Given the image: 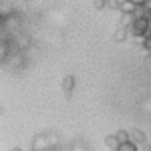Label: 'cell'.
Returning <instances> with one entry per match:
<instances>
[{"instance_id": "obj_2", "label": "cell", "mask_w": 151, "mask_h": 151, "mask_svg": "<svg viewBox=\"0 0 151 151\" xmlns=\"http://www.w3.org/2000/svg\"><path fill=\"white\" fill-rule=\"evenodd\" d=\"M50 149V141H48L47 133H38L30 141V151H47Z\"/></svg>"}, {"instance_id": "obj_14", "label": "cell", "mask_w": 151, "mask_h": 151, "mask_svg": "<svg viewBox=\"0 0 151 151\" xmlns=\"http://www.w3.org/2000/svg\"><path fill=\"white\" fill-rule=\"evenodd\" d=\"M93 4H95V8H97V10H101V8L107 6V0H93Z\"/></svg>"}, {"instance_id": "obj_1", "label": "cell", "mask_w": 151, "mask_h": 151, "mask_svg": "<svg viewBox=\"0 0 151 151\" xmlns=\"http://www.w3.org/2000/svg\"><path fill=\"white\" fill-rule=\"evenodd\" d=\"M147 28H149V20L147 18H135L133 24L129 26V36H133V38H143L145 32H147Z\"/></svg>"}, {"instance_id": "obj_19", "label": "cell", "mask_w": 151, "mask_h": 151, "mask_svg": "<svg viewBox=\"0 0 151 151\" xmlns=\"http://www.w3.org/2000/svg\"><path fill=\"white\" fill-rule=\"evenodd\" d=\"M60 151H73V149H70V145H69V147H60Z\"/></svg>"}, {"instance_id": "obj_4", "label": "cell", "mask_w": 151, "mask_h": 151, "mask_svg": "<svg viewBox=\"0 0 151 151\" xmlns=\"http://www.w3.org/2000/svg\"><path fill=\"white\" fill-rule=\"evenodd\" d=\"M129 133H131V141H133V143H137L139 147L143 145V143H147V137H145V133H143L141 129H131Z\"/></svg>"}, {"instance_id": "obj_12", "label": "cell", "mask_w": 151, "mask_h": 151, "mask_svg": "<svg viewBox=\"0 0 151 151\" xmlns=\"http://www.w3.org/2000/svg\"><path fill=\"white\" fill-rule=\"evenodd\" d=\"M70 149L73 151H89V147H87L85 143H81V141H75V143L70 145Z\"/></svg>"}, {"instance_id": "obj_6", "label": "cell", "mask_w": 151, "mask_h": 151, "mask_svg": "<svg viewBox=\"0 0 151 151\" xmlns=\"http://www.w3.org/2000/svg\"><path fill=\"white\" fill-rule=\"evenodd\" d=\"M105 145L109 147V151H115V149L121 147V141L117 139V135H107L105 137Z\"/></svg>"}, {"instance_id": "obj_3", "label": "cell", "mask_w": 151, "mask_h": 151, "mask_svg": "<svg viewBox=\"0 0 151 151\" xmlns=\"http://www.w3.org/2000/svg\"><path fill=\"white\" fill-rule=\"evenodd\" d=\"M73 91H75V77H73V75H67V77L63 79V93L67 95V97H70Z\"/></svg>"}, {"instance_id": "obj_5", "label": "cell", "mask_w": 151, "mask_h": 151, "mask_svg": "<svg viewBox=\"0 0 151 151\" xmlns=\"http://www.w3.org/2000/svg\"><path fill=\"white\" fill-rule=\"evenodd\" d=\"M137 10V4L133 0H121V10L119 12H125V14H133Z\"/></svg>"}, {"instance_id": "obj_22", "label": "cell", "mask_w": 151, "mask_h": 151, "mask_svg": "<svg viewBox=\"0 0 151 151\" xmlns=\"http://www.w3.org/2000/svg\"><path fill=\"white\" fill-rule=\"evenodd\" d=\"M145 2H149V4H151V0H145Z\"/></svg>"}, {"instance_id": "obj_23", "label": "cell", "mask_w": 151, "mask_h": 151, "mask_svg": "<svg viewBox=\"0 0 151 151\" xmlns=\"http://www.w3.org/2000/svg\"><path fill=\"white\" fill-rule=\"evenodd\" d=\"M115 151H119V149H115Z\"/></svg>"}, {"instance_id": "obj_15", "label": "cell", "mask_w": 151, "mask_h": 151, "mask_svg": "<svg viewBox=\"0 0 151 151\" xmlns=\"http://www.w3.org/2000/svg\"><path fill=\"white\" fill-rule=\"evenodd\" d=\"M143 48L145 50H151V38H143Z\"/></svg>"}, {"instance_id": "obj_11", "label": "cell", "mask_w": 151, "mask_h": 151, "mask_svg": "<svg viewBox=\"0 0 151 151\" xmlns=\"http://www.w3.org/2000/svg\"><path fill=\"white\" fill-rule=\"evenodd\" d=\"M119 151H139V145L133 143V141H127V143H121Z\"/></svg>"}, {"instance_id": "obj_13", "label": "cell", "mask_w": 151, "mask_h": 151, "mask_svg": "<svg viewBox=\"0 0 151 151\" xmlns=\"http://www.w3.org/2000/svg\"><path fill=\"white\" fill-rule=\"evenodd\" d=\"M107 8H111V10H121V0H107Z\"/></svg>"}, {"instance_id": "obj_10", "label": "cell", "mask_w": 151, "mask_h": 151, "mask_svg": "<svg viewBox=\"0 0 151 151\" xmlns=\"http://www.w3.org/2000/svg\"><path fill=\"white\" fill-rule=\"evenodd\" d=\"M115 135H117V139L121 141V143H127V141H131V133H129V131H125V129H119Z\"/></svg>"}, {"instance_id": "obj_16", "label": "cell", "mask_w": 151, "mask_h": 151, "mask_svg": "<svg viewBox=\"0 0 151 151\" xmlns=\"http://www.w3.org/2000/svg\"><path fill=\"white\" fill-rule=\"evenodd\" d=\"M139 149H141V151H151V145H149V143H143Z\"/></svg>"}, {"instance_id": "obj_17", "label": "cell", "mask_w": 151, "mask_h": 151, "mask_svg": "<svg viewBox=\"0 0 151 151\" xmlns=\"http://www.w3.org/2000/svg\"><path fill=\"white\" fill-rule=\"evenodd\" d=\"M143 38H151V22H149V28H147V32H145Z\"/></svg>"}, {"instance_id": "obj_8", "label": "cell", "mask_w": 151, "mask_h": 151, "mask_svg": "<svg viewBox=\"0 0 151 151\" xmlns=\"http://www.w3.org/2000/svg\"><path fill=\"white\" fill-rule=\"evenodd\" d=\"M133 20H135V14H125V12H121V18H119V26H125V28H129V26L133 24Z\"/></svg>"}, {"instance_id": "obj_9", "label": "cell", "mask_w": 151, "mask_h": 151, "mask_svg": "<svg viewBox=\"0 0 151 151\" xmlns=\"http://www.w3.org/2000/svg\"><path fill=\"white\" fill-rule=\"evenodd\" d=\"M48 135V141H50V147H57V149H60V137H58V133H47Z\"/></svg>"}, {"instance_id": "obj_18", "label": "cell", "mask_w": 151, "mask_h": 151, "mask_svg": "<svg viewBox=\"0 0 151 151\" xmlns=\"http://www.w3.org/2000/svg\"><path fill=\"white\" fill-rule=\"evenodd\" d=\"M133 2H135L137 6H143V4H145V0H133Z\"/></svg>"}, {"instance_id": "obj_7", "label": "cell", "mask_w": 151, "mask_h": 151, "mask_svg": "<svg viewBox=\"0 0 151 151\" xmlns=\"http://www.w3.org/2000/svg\"><path fill=\"white\" fill-rule=\"evenodd\" d=\"M127 36H129V30L125 28V26H117L115 35H113V38H115L117 42H125V40H127Z\"/></svg>"}, {"instance_id": "obj_21", "label": "cell", "mask_w": 151, "mask_h": 151, "mask_svg": "<svg viewBox=\"0 0 151 151\" xmlns=\"http://www.w3.org/2000/svg\"><path fill=\"white\" fill-rule=\"evenodd\" d=\"M10 151H22V149H20V147H14V149H10Z\"/></svg>"}, {"instance_id": "obj_20", "label": "cell", "mask_w": 151, "mask_h": 151, "mask_svg": "<svg viewBox=\"0 0 151 151\" xmlns=\"http://www.w3.org/2000/svg\"><path fill=\"white\" fill-rule=\"evenodd\" d=\"M47 151H60V149H57V147H50V149H47Z\"/></svg>"}]
</instances>
